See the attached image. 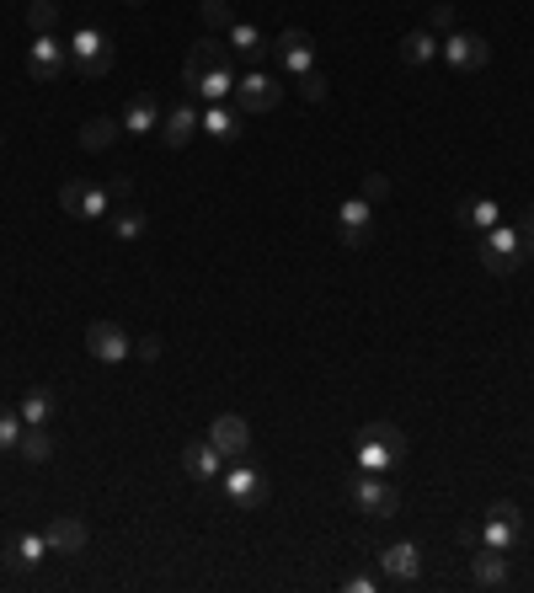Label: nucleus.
<instances>
[{
  "mask_svg": "<svg viewBox=\"0 0 534 593\" xmlns=\"http://www.w3.org/2000/svg\"><path fill=\"white\" fill-rule=\"evenodd\" d=\"M70 70L81 75V81H102V75L113 70V43H107L97 27H81L70 43Z\"/></svg>",
  "mask_w": 534,
  "mask_h": 593,
  "instance_id": "obj_1",
  "label": "nucleus"
},
{
  "mask_svg": "<svg viewBox=\"0 0 534 593\" xmlns=\"http://www.w3.org/2000/svg\"><path fill=\"white\" fill-rule=\"evenodd\" d=\"M65 70H70V43H59L54 33H33V43H27V75L38 86H54Z\"/></svg>",
  "mask_w": 534,
  "mask_h": 593,
  "instance_id": "obj_2",
  "label": "nucleus"
},
{
  "mask_svg": "<svg viewBox=\"0 0 534 593\" xmlns=\"http://www.w3.org/2000/svg\"><path fill=\"white\" fill-rule=\"evenodd\" d=\"M348 497L358 503V513H369V519H390V513H401V492L390 487L385 476H369V471H358L348 481Z\"/></svg>",
  "mask_w": 534,
  "mask_h": 593,
  "instance_id": "obj_3",
  "label": "nucleus"
},
{
  "mask_svg": "<svg viewBox=\"0 0 534 593\" xmlns=\"http://www.w3.org/2000/svg\"><path fill=\"white\" fill-rule=\"evenodd\" d=\"M337 241L348 246V252H364L374 241V204L369 198H348V204L337 209Z\"/></svg>",
  "mask_w": 534,
  "mask_h": 593,
  "instance_id": "obj_4",
  "label": "nucleus"
},
{
  "mask_svg": "<svg viewBox=\"0 0 534 593\" xmlns=\"http://www.w3.org/2000/svg\"><path fill=\"white\" fill-rule=\"evenodd\" d=\"M518 503H508V497H497L492 508H486V519H481V545H492V551H508L513 556V545H518Z\"/></svg>",
  "mask_w": 534,
  "mask_h": 593,
  "instance_id": "obj_5",
  "label": "nucleus"
},
{
  "mask_svg": "<svg viewBox=\"0 0 534 593\" xmlns=\"http://www.w3.org/2000/svg\"><path fill=\"white\" fill-rule=\"evenodd\" d=\"M481 268L486 273H513L518 268V225H492L481 236Z\"/></svg>",
  "mask_w": 534,
  "mask_h": 593,
  "instance_id": "obj_6",
  "label": "nucleus"
},
{
  "mask_svg": "<svg viewBox=\"0 0 534 593\" xmlns=\"http://www.w3.org/2000/svg\"><path fill=\"white\" fill-rule=\"evenodd\" d=\"M107 204H113V198H107V187H97V182H81V177H75V182L59 187V209L75 214V220H102Z\"/></svg>",
  "mask_w": 534,
  "mask_h": 593,
  "instance_id": "obj_7",
  "label": "nucleus"
},
{
  "mask_svg": "<svg viewBox=\"0 0 534 593\" xmlns=\"http://www.w3.org/2000/svg\"><path fill=\"white\" fill-rule=\"evenodd\" d=\"M225 497L235 508H251L262 497V465L257 460H246V455H235L230 460V471H225Z\"/></svg>",
  "mask_w": 534,
  "mask_h": 593,
  "instance_id": "obj_8",
  "label": "nucleus"
},
{
  "mask_svg": "<svg viewBox=\"0 0 534 593\" xmlns=\"http://www.w3.org/2000/svg\"><path fill=\"white\" fill-rule=\"evenodd\" d=\"M209 444H214L225 460L246 455V449H251V428H246V417H241V412H219L214 423H209Z\"/></svg>",
  "mask_w": 534,
  "mask_h": 593,
  "instance_id": "obj_9",
  "label": "nucleus"
},
{
  "mask_svg": "<svg viewBox=\"0 0 534 593\" xmlns=\"http://www.w3.org/2000/svg\"><path fill=\"white\" fill-rule=\"evenodd\" d=\"M86 348H91V358H102V364H123V358L134 353V342L123 337V326H113V321H91Z\"/></svg>",
  "mask_w": 534,
  "mask_h": 593,
  "instance_id": "obj_10",
  "label": "nucleus"
},
{
  "mask_svg": "<svg viewBox=\"0 0 534 593\" xmlns=\"http://www.w3.org/2000/svg\"><path fill=\"white\" fill-rule=\"evenodd\" d=\"M225 65H230V49H225L219 38H203L198 49L182 59V86H187V91H198L203 75H209V70H225Z\"/></svg>",
  "mask_w": 534,
  "mask_h": 593,
  "instance_id": "obj_11",
  "label": "nucleus"
},
{
  "mask_svg": "<svg viewBox=\"0 0 534 593\" xmlns=\"http://www.w3.org/2000/svg\"><path fill=\"white\" fill-rule=\"evenodd\" d=\"M380 572L390 577V583H417V577H422V551L412 540L385 545V551H380Z\"/></svg>",
  "mask_w": 534,
  "mask_h": 593,
  "instance_id": "obj_12",
  "label": "nucleus"
},
{
  "mask_svg": "<svg viewBox=\"0 0 534 593\" xmlns=\"http://www.w3.org/2000/svg\"><path fill=\"white\" fill-rule=\"evenodd\" d=\"M278 97H284V86L273 81V75L251 70L241 86H235V102H241V113H267V107H278Z\"/></svg>",
  "mask_w": 534,
  "mask_h": 593,
  "instance_id": "obj_13",
  "label": "nucleus"
},
{
  "mask_svg": "<svg viewBox=\"0 0 534 593\" xmlns=\"http://www.w3.org/2000/svg\"><path fill=\"white\" fill-rule=\"evenodd\" d=\"M444 59L454 70H481L486 59H492V43H486L481 33H449L444 38Z\"/></svg>",
  "mask_w": 534,
  "mask_h": 593,
  "instance_id": "obj_14",
  "label": "nucleus"
},
{
  "mask_svg": "<svg viewBox=\"0 0 534 593\" xmlns=\"http://www.w3.org/2000/svg\"><path fill=\"white\" fill-rule=\"evenodd\" d=\"M470 577H476L481 588H508V583H513L508 551H492V545H476V556H470Z\"/></svg>",
  "mask_w": 534,
  "mask_h": 593,
  "instance_id": "obj_15",
  "label": "nucleus"
},
{
  "mask_svg": "<svg viewBox=\"0 0 534 593\" xmlns=\"http://www.w3.org/2000/svg\"><path fill=\"white\" fill-rule=\"evenodd\" d=\"M278 59H284L289 75H305V70H316V43H310V33H300V27H284V33H278Z\"/></svg>",
  "mask_w": 534,
  "mask_h": 593,
  "instance_id": "obj_16",
  "label": "nucleus"
},
{
  "mask_svg": "<svg viewBox=\"0 0 534 593\" xmlns=\"http://www.w3.org/2000/svg\"><path fill=\"white\" fill-rule=\"evenodd\" d=\"M43 540H49V551H54V556H81L91 535H86V524H81V519L59 513V519H54L49 529H43Z\"/></svg>",
  "mask_w": 534,
  "mask_h": 593,
  "instance_id": "obj_17",
  "label": "nucleus"
},
{
  "mask_svg": "<svg viewBox=\"0 0 534 593\" xmlns=\"http://www.w3.org/2000/svg\"><path fill=\"white\" fill-rule=\"evenodd\" d=\"M182 471L193 476V481H214L219 471H225V455H219L209 439H203V444H187V449H182Z\"/></svg>",
  "mask_w": 534,
  "mask_h": 593,
  "instance_id": "obj_18",
  "label": "nucleus"
},
{
  "mask_svg": "<svg viewBox=\"0 0 534 593\" xmlns=\"http://www.w3.org/2000/svg\"><path fill=\"white\" fill-rule=\"evenodd\" d=\"M198 129H203V118H198L187 102H177V107H171V113L161 118V139H166L171 150H182V145H187V139H193Z\"/></svg>",
  "mask_w": 534,
  "mask_h": 593,
  "instance_id": "obj_19",
  "label": "nucleus"
},
{
  "mask_svg": "<svg viewBox=\"0 0 534 593\" xmlns=\"http://www.w3.org/2000/svg\"><path fill=\"white\" fill-rule=\"evenodd\" d=\"M161 129V102L150 97V91H139V97H129V107H123V134H150Z\"/></svg>",
  "mask_w": 534,
  "mask_h": 593,
  "instance_id": "obj_20",
  "label": "nucleus"
},
{
  "mask_svg": "<svg viewBox=\"0 0 534 593\" xmlns=\"http://www.w3.org/2000/svg\"><path fill=\"white\" fill-rule=\"evenodd\" d=\"M49 556V540H43V529H27V535H17V540H6V561L11 567H38V561Z\"/></svg>",
  "mask_w": 534,
  "mask_h": 593,
  "instance_id": "obj_21",
  "label": "nucleus"
},
{
  "mask_svg": "<svg viewBox=\"0 0 534 593\" xmlns=\"http://www.w3.org/2000/svg\"><path fill=\"white\" fill-rule=\"evenodd\" d=\"M438 49H444V43H438L433 27H417V33H406V38H401V59H406V65H428Z\"/></svg>",
  "mask_w": 534,
  "mask_h": 593,
  "instance_id": "obj_22",
  "label": "nucleus"
},
{
  "mask_svg": "<svg viewBox=\"0 0 534 593\" xmlns=\"http://www.w3.org/2000/svg\"><path fill=\"white\" fill-rule=\"evenodd\" d=\"M225 43H230L235 54H246V65H251V70H257V65H262V54H267V49H262V33H257L251 22H235L230 33H225Z\"/></svg>",
  "mask_w": 534,
  "mask_h": 593,
  "instance_id": "obj_23",
  "label": "nucleus"
},
{
  "mask_svg": "<svg viewBox=\"0 0 534 593\" xmlns=\"http://www.w3.org/2000/svg\"><path fill=\"white\" fill-rule=\"evenodd\" d=\"M460 220H465L470 230H481V236H486L492 225H502V209L492 204V198H465V204H460Z\"/></svg>",
  "mask_w": 534,
  "mask_h": 593,
  "instance_id": "obj_24",
  "label": "nucleus"
},
{
  "mask_svg": "<svg viewBox=\"0 0 534 593\" xmlns=\"http://www.w3.org/2000/svg\"><path fill=\"white\" fill-rule=\"evenodd\" d=\"M203 134H214V139H241V113H230V107H209V113H203Z\"/></svg>",
  "mask_w": 534,
  "mask_h": 593,
  "instance_id": "obj_25",
  "label": "nucleus"
},
{
  "mask_svg": "<svg viewBox=\"0 0 534 593\" xmlns=\"http://www.w3.org/2000/svg\"><path fill=\"white\" fill-rule=\"evenodd\" d=\"M17 455L27 465H43L54 455V439H49V428H22V439H17Z\"/></svg>",
  "mask_w": 534,
  "mask_h": 593,
  "instance_id": "obj_26",
  "label": "nucleus"
},
{
  "mask_svg": "<svg viewBox=\"0 0 534 593\" xmlns=\"http://www.w3.org/2000/svg\"><path fill=\"white\" fill-rule=\"evenodd\" d=\"M49 417H54V396L49 390H27V401H22V423L27 428H49Z\"/></svg>",
  "mask_w": 534,
  "mask_h": 593,
  "instance_id": "obj_27",
  "label": "nucleus"
},
{
  "mask_svg": "<svg viewBox=\"0 0 534 593\" xmlns=\"http://www.w3.org/2000/svg\"><path fill=\"white\" fill-rule=\"evenodd\" d=\"M118 134H123V123H118V118H91L86 129H81V150H107Z\"/></svg>",
  "mask_w": 534,
  "mask_h": 593,
  "instance_id": "obj_28",
  "label": "nucleus"
},
{
  "mask_svg": "<svg viewBox=\"0 0 534 593\" xmlns=\"http://www.w3.org/2000/svg\"><path fill=\"white\" fill-rule=\"evenodd\" d=\"M390 465H396V455H390L380 439H364V444H358V471L380 476V471H390Z\"/></svg>",
  "mask_w": 534,
  "mask_h": 593,
  "instance_id": "obj_29",
  "label": "nucleus"
},
{
  "mask_svg": "<svg viewBox=\"0 0 534 593\" xmlns=\"http://www.w3.org/2000/svg\"><path fill=\"white\" fill-rule=\"evenodd\" d=\"M113 236H118V241L145 236V214H139L134 204H118V214H113Z\"/></svg>",
  "mask_w": 534,
  "mask_h": 593,
  "instance_id": "obj_30",
  "label": "nucleus"
},
{
  "mask_svg": "<svg viewBox=\"0 0 534 593\" xmlns=\"http://www.w3.org/2000/svg\"><path fill=\"white\" fill-rule=\"evenodd\" d=\"M364 439H380V444H385L396 460L406 455V433H401L396 423H385V417H380V423H369V428H364Z\"/></svg>",
  "mask_w": 534,
  "mask_h": 593,
  "instance_id": "obj_31",
  "label": "nucleus"
},
{
  "mask_svg": "<svg viewBox=\"0 0 534 593\" xmlns=\"http://www.w3.org/2000/svg\"><path fill=\"white\" fill-rule=\"evenodd\" d=\"M198 91H203L209 102H225V91H235V75H230V65H225V70H209V75L198 81Z\"/></svg>",
  "mask_w": 534,
  "mask_h": 593,
  "instance_id": "obj_32",
  "label": "nucleus"
},
{
  "mask_svg": "<svg viewBox=\"0 0 534 593\" xmlns=\"http://www.w3.org/2000/svg\"><path fill=\"white\" fill-rule=\"evenodd\" d=\"M27 22H33V33H54V27H59V6H54V0H33V6H27Z\"/></svg>",
  "mask_w": 534,
  "mask_h": 593,
  "instance_id": "obj_33",
  "label": "nucleus"
},
{
  "mask_svg": "<svg viewBox=\"0 0 534 593\" xmlns=\"http://www.w3.org/2000/svg\"><path fill=\"white\" fill-rule=\"evenodd\" d=\"M22 412H11V407H0V455H6V449H17V439H22Z\"/></svg>",
  "mask_w": 534,
  "mask_h": 593,
  "instance_id": "obj_34",
  "label": "nucleus"
},
{
  "mask_svg": "<svg viewBox=\"0 0 534 593\" xmlns=\"http://www.w3.org/2000/svg\"><path fill=\"white\" fill-rule=\"evenodd\" d=\"M294 91H300L305 102H326V75H321V70H305V75H294Z\"/></svg>",
  "mask_w": 534,
  "mask_h": 593,
  "instance_id": "obj_35",
  "label": "nucleus"
},
{
  "mask_svg": "<svg viewBox=\"0 0 534 593\" xmlns=\"http://www.w3.org/2000/svg\"><path fill=\"white\" fill-rule=\"evenodd\" d=\"M203 27H214V33L225 27V33H230V27H235V17H230V0H203Z\"/></svg>",
  "mask_w": 534,
  "mask_h": 593,
  "instance_id": "obj_36",
  "label": "nucleus"
},
{
  "mask_svg": "<svg viewBox=\"0 0 534 593\" xmlns=\"http://www.w3.org/2000/svg\"><path fill=\"white\" fill-rule=\"evenodd\" d=\"M428 27H433V33H449V27H454V6H449V0H438V6L428 11Z\"/></svg>",
  "mask_w": 534,
  "mask_h": 593,
  "instance_id": "obj_37",
  "label": "nucleus"
},
{
  "mask_svg": "<svg viewBox=\"0 0 534 593\" xmlns=\"http://www.w3.org/2000/svg\"><path fill=\"white\" fill-rule=\"evenodd\" d=\"M385 193H390V182L380 177V171H369V177H364V198H369V204H380Z\"/></svg>",
  "mask_w": 534,
  "mask_h": 593,
  "instance_id": "obj_38",
  "label": "nucleus"
},
{
  "mask_svg": "<svg viewBox=\"0 0 534 593\" xmlns=\"http://www.w3.org/2000/svg\"><path fill=\"white\" fill-rule=\"evenodd\" d=\"M129 193H134L129 177H113V182H107V198H113V204H129Z\"/></svg>",
  "mask_w": 534,
  "mask_h": 593,
  "instance_id": "obj_39",
  "label": "nucleus"
},
{
  "mask_svg": "<svg viewBox=\"0 0 534 593\" xmlns=\"http://www.w3.org/2000/svg\"><path fill=\"white\" fill-rule=\"evenodd\" d=\"M134 348H139V358H161V337H139Z\"/></svg>",
  "mask_w": 534,
  "mask_h": 593,
  "instance_id": "obj_40",
  "label": "nucleus"
},
{
  "mask_svg": "<svg viewBox=\"0 0 534 593\" xmlns=\"http://www.w3.org/2000/svg\"><path fill=\"white\" fill-rule=\"evenodd\" d=\"M460 545H470V551H476V545H481V529H476V524H460Z\"/></svg>",
  "mask_w": 534,
  "mask_h": 593,
  "instance_id": "obj_41",
  "label": "nucleus"
},
{
  "mask_svg": "<svg viewBox=\"0 0 534 593\" xmlns=\"http://www.w3.org/2000/svg\"><path fill=\"white\" fill-rule=\"evenodd\" d=\"M348 593H374V577H348Z\"/></svg>",
  "mask_w": 534,
  "mask_h": 593,
  "instance_id": "obj_42",
  "label": "nucleus"
},
{
  "mask_svg": "<svg viewBox=\"0 0 534 593\" xmlns=\"http://www.w3.org/2000/svg\"><path fill=\"white\" fill-rule=\"evenodd\" d=\"M518 230H524V236H534V204L524 209V225H518Z\"/></svg>",
  "mask_w": 534,
  "mask_h": 593,
  "instance_id": "obj_43",
  "label": "nucleus"
},
{
  "mask_svg": "<svg viewBox=\"0 0 534 593\" xmlns=\"http://www.w3.org/2000/svg\"><path fill=\"white\" fill-rule=\"evenodd\" d=\"M123 6H139V0H123Z\"/></svg>",
  "mask_w": 534,
  "mask_h": 593,
  "instance_id": "obj_44",
  "label": "nucleus"
}]
</instances>
